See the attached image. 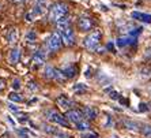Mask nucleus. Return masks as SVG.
<instances>
[{
  "label": "nucleus",
  "mask_w": 151,
  "mask_h": 138,
  "mask_svg": "<svg viewBox=\"0 0 151 138\" xmlns=\"http://www.w3.org/2000/svg\"><path fill=\"white\" fill-rule=\"evenodd\" d=\"M26 38H27L29 43H34L35 38H37V36H35V33H29V34L26 36Z\"/></svg>",
  "instance_id": "obj_25"
},
{
  "label": "nucleus",
  "mask_w": 151,
  "mask_h": 138,
  "mask_svg": "<svg viewBox=\"0 0 151 138\" xmlns=\"http://www.w3.org/2000/svg\"><path fill=\"white\" fill-rule=\"evenodd\" d=\"M55 138H70L67 134H64V133H60V131H57L56 134H55Z\"/></svg>",
  "instance_id": "obj_28"
},
{
  "label": "nucleus",
  "mask_w": 151,
  "mask_h": 138,
  "mask_svg": "<svg viewBox=\"0 0 151 138\" xmlns=\"http://www.w3.org/2000/svg\"><path fill=\"white\" fill-rule=\"evenodd\" d=\"M140 110L142 111H148V107H146V104H140Z\"/></svg>",
  "instance_id": "obj_31"
},
{
  "label": "nucleus",
  "mask_w": 151,
  "mask_h": 138,
  "mask_svg": "<svg viewBox=\"0 0 151 138\" xmlns=\"http://www.w3.org/2000/svg\"><path fill=\"white\" fill-rule=\"evenodd\" d=\"M8 108H10L11 111H14V112H18V111H19V108H18L17 105H14V104H10V105H8Z\"/></svg>",
  "instance_id": "obj_30"
},
{
  "label": "nucleus",
  "mask_w": 151,
  "mask_h": 138,
  "mask_svg": "<svg viewBox=\"0 0 151 138\" xmlns=\"http://www.w3.org/2000/svg\"><path fill=\"white\" fill-rule=\"evenodd\" d=\"M74 90H76L79 94H82L83 92H86V90H87V86L83 85V84H76V85H74Z\"/></svg>",
  "instance_id": "obj_23"
},
{
  "label": "nucleus",
  "mask_w": 151,
  "mask_h": 138,
  "mask_svg": "<svg viewBox=\"0 0 151 138\" xmlns=\"http://www.w3.org/2000/svg\"><path fill=\"white\" fill-rule=\"evenodd\" d=\"M82 138H98V134L95 133H87V134H82Z\"/></svg>",
  "instance_id": "obj_26"
},
{
  "label": "nucleus",
  "mask_w": 151,
  "mask_h": 138,
  "mask_svg": "<svg viewBox=\"0 0 151 138\" xmlns=\"http://www.w3.org/2000/svg\"><path fill=\"white\" fill-rule=\"evenodd\" d=\"M14 1H17V3H22V1H25V0H14Z\"/></svg>",
  "instance_id": "obj_33"
},
{
  "label": "nucleus",
  "mask_w": 151,
  "mask_h": 138,
  "mask_svg": "<svg viewBox=\"0 0 151 138\" xmlns=\"http://www.w3.org/2000/svg\"><path fill=\"white\" fill-rule=\"evenodd\" d=\"M124 126H125L127 129H129V130H134V131H137L139 130V124L136 123V122L134 121H129V119H124Z\"/></svg>",
  "instance_id": "obj_18"
},
{
  "label": "nucleus",
  "mask_w": 151,
  "mask_h": 138,
  "mask_svg": "<svg viewBox=\"0 0 151 138\" xmlns=\"http://www.w3.org/2000/svg\"><path fill=\"white\" fill-rule=\"evenodd\" d=\"M19 57H21V51L18 49V48H12L10 51V55H8V62L11 64H15L19 62Z\"/></svg>",
  "instance_id": "obj_12"
},
{
  "label": "nucleus",
  "mask_w": 151,
  "mask_h": 138,
  "mask_svg": "<svg viewBox=\"0 0 151 138\" xmlns=\"http://www.w3.org/2000/svg\"><path fill=\"white\" fill-rule=\"evenodd\" d=\"M65 118H67L70 122H72V123H79L81 121H83L84 119V115L82 111L79 110H68L67 113H65Z\"/></svg>",
  "instance_id": "obj_5"
},
{
  "label": "nucleus",
  "mask_w": 151,
  "mask_h": 138,
  "mask_svg": "<svg viewBox=\"0 0 151 138\" xmlns=\"http://www.w3.org/2000/svg\"><path fill=\"white\" fill-rule=\"evenodd\" d=\"M78 26L82 32H90L93 29V21L88 17H82L78 21Z\"/></svg>",
  "instance_id": "obj_7"
},
{
  "label": "nucleus",
  "mask_w": 151,
  "mask_h": 138,
  "mask_svg": "<svg viewBox=\"0 0 151 138\" xmlns=\"http://www.w3.org/2000/svg\"><path fill=\"white\" fill-rule=\"evenodd\" d=\"M7 38H8V43L10 44H15L18 41V30L17 29H11L10 32H8V36H7Z\"/></svg>",
  "instance_id": "obj_15"
},
{
  "label": "nucleus",
  "mask_w": 151,
  "mask_h": 138,
  "mask_svg": "<svg viewBox=\"0 0 151 138\" xmlns=\"http://www.w3.org/2000/svg\"><path fill=\"white\" fill-rule=\"evenodd\" d=\"M82 112H83L84 115V119H95V118L98 116V111L95 110V108H93V107H84L83 110H82Z\"/></svg>",
  "instance_id": "obj_11"
},
{
  "label": "nucleus",
  "mask_w": 151,
  "mask_h": 138,
  "mask_svg": "<svg viewBox=\"0 0 151 138\" xmlns=\"http://www.w3.org/2000/svg\"><path fill=\"white\" fill-rule=\"evenodd\" d=\"M55 73H56V70L52 66H45V68H44V77L48 78V79L55 78Z\"/></svg>",
  "instance_id": "obj_19"
},
{
  "label": "nucleus",
  "mask_w": 151,
  "mask_h": 138,
  "mask_svg": "<svg viewBox=\"0 0 151 138\" xmlns=\"http://www.w3.org/2000/svg\"><path fill=\"white\" fill-rule=\"evenodd\" d=\"M44 131H45V133H48V134L55 135L59 130H57V127H53V126H44Z\"/></svg>",
  "instance_id": "obj_24"
},
{
  "label": "nucleus",
  "mask_w": 151,
  "mask_h": 138,
  "mask_svg": "<svg viewBox=\"0 0 151 138\" xmlns=\"http://www.w3.org/2000/svg\"><path fill=\"white\" fill-rule=\"evenodd\" d=\"M61 44H63V38H61V34L59 32H53L48 38V48L49 51L55 52V51L60 49L61 48Z\"/></svg>",
  "instance_id": "obj_3"
},
{
  "label": "nucleus",
  "mask_w": 151,
  "mask_h": 138,
  "mask_svg": "<svg viewBox=\"0 0 151 138\" xmlns=\"http://www.w3.org/2000/svg\"><path fill=\"white\" fill-rule=\"evenodd\" d=\"M45 62V51L44 49H38L34 55V63L37 64H42Z\"/></svg>",
  "instance_id": "obj_14"
},
{
  "label": "nucleus",
  "mask_w": 151,
  "mask_h": 138,
  "mask_svg": "<svg viewBox=\"0 0 151 138\" xmlns=\"http://www.w3.org/2000/svg\"><path fill=\"white\" fill-rule=\"evenodd\" d=\"M12 88H14V89H19V88H21V81H19L18 78H15L14 82H12Z\"/></svg>",
  "instance_id": "obj_27"
},
{
  "label": "nucleus",
  "mask_w": 151,
  "mask_h": 138,
  "mask_svg": "<svg viewBox=\"0 0 151 138\" xmlns=\"http://www.w3.org/2000/svg\"><path fill=\"white\" fill-rule=\"evenodd\" d=\"M136 41V37L134 36H127V37H120V38L116 40V44L120 46V48H123V46H128L131 44H134Z\"/></svg>",
  "instance_id": "obj_10"
},
{
  "label": "nucleus",
  "mask_w": 151,
  "mask_h": 138,
  "mask_svg": "<svg viewBox=\"0 0 151 138\" xmlns=\"http://www.w3.org/2000/svg\"><path fill=\"white\" fill-rule=\"evenodd\" d=\"M99 40H101V32H99V30H93V32H90V34L86 37V40H84V46H86L88 51L97 49V46H98V44H99Z\"/></svg>",
  "instance_id": "obj_2"
},
{
  "label": "nucleus",
  "mask_w": 151,
  "mask_h": 138,
  "mask_svg": "<svg viewBox=\"0 0 151 138\" xmlns=\"http://www.w3.org/2000/svg\"><path fill=\"white\" fill-rule=\"evenodd\" d=\"M8 99L11 100V101H14V103H21L22 100V97L19 94H18V93H15V92H12V93H10V94H8Z\"/></svg>",
  "instance_id": "obj_22"
},
{
  "label": "nucleus",
  "mask_w": 151,
  "mask_h": 138,
  "mask_svg": "<svg viewBox=\"0 0 151 138\" xmlns=\"http://www.w3.org/2000/svg\"><path fill=\"white\" fill-rule=\"evenodd\" d=\"M56 103H57V105L60 107V108H63V110H67L68 111V108H70L71 105H72V100L71 99H68L67 96H64V94H61V96H59L56 99Z\"/></svg>",
  "instance_id": "obj_8"
},
{
  "label": "nucleus",
  "mask_w": 151,
  "mask_h": 138,
  "mask_svg": "<svg viewBox=\"0 0 151 138\" xmlns=\"http://www.w3.org/2000/svg\"><path fill=\"white\" fill-rule=\"evenodd\" d=\"M56 25H57V29H59V32H63L64 29L70 28V18L64 17L63 19H60L59 22H56Z\"/></svg>",
  "instance_id": "obj_13"
},
{
  "label": "nucleus",
  "mask_w": 151,
  "mask_h": 138,
  "mask_svg": "<svg viewBox=\"0 0 151 138\" xmlns=\"http://www.w3.org/2000/svg\"><path fill=\"white\" fill-rule=\"evenodd\" d=\"M68 6L65 3H56L50 7L49 11V19L53 22H59L64 17H67Z\"/></svg>",
  "instance_id": "obj_1"
},
{
  "label": "nucleus",
  "mask_w": 151,
  "mask_h": 138,
  "mask_svg": "<svg viewBox=\"0 0 151 138\" xmlns=\"http://www.w3.org/2000/svg\"><path fill=\"white\" fill-rule=\"evenodd\" d=\"M131 17L136 19V21L144 22V23H151V14H144V12H140V11H134Z\"/></svg>",
  "instance_id": "obj_9"
},
{
  "label": "nucleus",
  "mask_w": 151,
  "mask_h": 138,
  "mask_svg": "<svg viewBox=\"0 0 151 138\" xmlns=\"http://www.w3.org/2000/svg\"><path fill=\"white\" fill-rule=\"evenodd\" d=\"M53 79H56V81H59V82H65L68 78L65 77V74H64L63 70H56V73H55V78H53Z\"/></svg>",
  "instance_id": "obj_20"
},
{
  "label": "nucleus",
  "mask_w": 151,
  "mask_h": 138,
  "mask_svg": "<svg viewBox=\"0 0 151 138\" xmlns=\"http://www.w3.org/2000/svg\"><path fill=\"white\" fill-rule=\"evenodd\" d=\"M59 33L61 34V38H63V41L67 44V45H74L75 44V34H74V32H72L71 26L67 29H64L63 32H59Z\"/></svg>",
  "instance_id": "obj_6"
},
{
  "label": "nucleus",
  "mask_w": 151,
  "mask_h": 138,
  "mask_svg": "<svg viewBox=\"0 0 151 138\" xmlns=\"http://www.w3.org/2000/svg\"><path fill=\"white\" fill-rule=\"evenodd\" d=\"M46 116H48V119L52 123H56L59 126H63V127H68V119H65V116H63V115H60L57 111H55V110L48 111Z\"/></svg>",
  "instance_id": "obj_4"
},
{
  "label": "nucleus",
  "mask_w": 151,
  "mask_h": 138,
  "mask_svg": "<svg viewBox=\"0 0 151 138\" xmlns=\"http://www.w3.org/2000/svg\"><path fill=\"white\" fill-rule=\"evenodd\" d=\"M109 97H110V99H113V100H116L117 97H119V96H117V92H114V90H112V92L109 93Z\"/></svg>",
  "instance_id": "obj_29"
},
{
  "label": "nucleus",
  "mask_w": 151,
  "mask_h": 138,
  "mask_svg": "<svg viewBox=\"0 0 151 138\" xmlns=\"http://www.w3.org/2000/svg\"><path fill=\"white\" fill-rule=\"evenodd\" d=\"M76 129L79 131H90V123L87 122V119H83L79 123H76Z\"/></svg>",
  "instance_id": "obj_17"
},
{
  "label": "nucleus",
  "mask_w": 151,
  "mask_h": 138,
  "mask_svg": "<svg viewBox=\"0 0 151 138\" xmlns=\"http://www.w3.org/2000/svg\"><path fill=\"white\" fill-rule=\"evenodd\" d=\"M63 71L68 79H70V78H74L75 75H76V67H75V66H67Z\"/></svg>",
  "instance_id": "obj_16"
},
{
  "label": "nucleus",
  "mask_w": 151,
  "mask_h": 138,
  "mask_svg": "<svg viewBox=\"0 0 151 138\" xmlns=\"http://www.w3.org/2000/svg\"><path fill=\"white\" fill-rule=\"evenodd\" d=\"M140 131L146 138H151V124H144Z\"/></svg>",
  "instance_id": "obj_21"
},
{
  "label": "nucleus",
  "mask_w": 151,
  "mask_h": 138,
  "mask_svg": "<svg viewBox=\"0 0 151 138\" xmlns=\"http://www.w3.org/2000/svg\"><path fill=\"white\" fill-rule=\"evenodd\" d=\"M3 88H4V81L3 79H0V90H1Z\"/></svg>",
  "instance_id": "obj_32"
}]
</instances>
